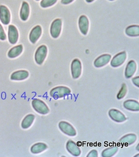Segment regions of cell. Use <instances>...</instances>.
Masks as SVG:
<instances>
[{"mask_svg":"<svg viewBox=\"0 0 139 157\" xmlns=\"http://www.w3.org/2000/svg\"><path fill=\"white\" fill-rule=\"evenodd\" d=\"M28 76V72L26 70H19L13 72L11 75V79L15 81L23 80L27 78Z\"/></svg>","mask_w":139,"mask_h":157,"instance_id":"e0dca14e","label":"cell"},{"mask_svg":"<svg viewBox=\"0 0 139 157\" xmlns=\"http://www.w3.org/2000/svg\"><path fill=\"white\" fill-rule=\"evenodd\" d=\"M59 128L63 133L70 136L76 135V132L73 126L65 121H60L59 124Z\"/></svg>","mask_w":139,"mask_h":157,"instance_id":"5b68a950","label":"cell"},{"mask_svg":"<svg viewBox=\"0 0 139 157\" xmlns=\"http://www.w3.org/2000/svg\"><path fill=\"white\" fill-rule=\"evenodd\" d=\"M30 13V8L28 3L23 1L22 3V7L20 11V17L23 21H27Z\"/></svg>","mask_w":139,"mask_h":157,"instance_id":"ac0fdd59","label":"cell"},{"mask_svg":"<svg viewBox=\"0 0 139 157\" xmlns=\"http://www.w3.org/2000/svg\"><path fill=\"white\" fill-rule=\"evenodd\" d=\"M6 38L5 33L4 32L3 28L2 25L0 24V39L2 40H4Z\"/></svg>","mask_w":139,"mask_h":157,"instance_id":"4316f807","label":"cell"},{"mask_svg":"<svg viewBox=\"0 0 139 157\" xmlns=\"http://www.w3.org/2000/svg\"><path fill=\"white\" fill-rule=\"evenodd\" d=\"M98 157V153L96 150H92L87 155V157Z\"/></svg>","mask_w":139,"mask_h":157,"instance_id":"83f0119b","label":"cell"},{"mask_svg":"<svg viewBox=\"0 0 139 157\" xmlns=\"http://www.w3.org/2000/svg\"><path fill=\"white\" fill-rule=\"evenodd\" d=\"M0 21L4 25H8L11 21V14L6 6H0Z\"/></svg>","mask_w":139,"mask_h":157,"instance_id":"ba28073f","label":"cell"},{"mask_svg":"<svg viewBox=\"0 0 139 157\" xmlns=\"http://www.w3.org/2000/svg\"><path fill=\"white\" fill-rule=\"evenodd\" d=\"M36 1H39V0H36Z\"/></svg>","mask_w":139,"mask_h":157,"instance_id":"d6a6232c","label":"cell"},{"mask_svg":"<svg viewBox=\"0 0 139 157\" xmlns=\"http://www.w3.org/2000/svg\"><path fill=\"white\" fill-rule=\"evenodd\" d=\"M109 115L112 120L117 123H122L127 120L123 114L116 109H110L109 112Z\"/></svg>","mask_w":139,"mask_h":157,"instance_id":"9c48e42d","label":"cell"},{"mask_svg":"<svg viewBox=\"0 0 139 157\" xmlns=\"http://www.w3.org/2000/svg\"><path fill=\"white\" fill-rule=\"evenodd\" d=\"M126 34L130 37H137L139 36V25H131L126 29Z\"/></svg>","mask_w":139,"mask_h":157,"instance_id":"44dd1931","label":"cell"},{"mask_svg":"<svg viewBox=\"0 0 139 157\" xmlns=\"http://www.w3.org/2000/svg\"><path fill=\"white\" fill-rule=\"evenodd\" d=\"M74 0H62L61 1V3L62 4H65V5H66V4H68L72 2H73Z\"/></svg>","mask_w":139,"mask_h":157,"instance_id":"f546056e","label":"cell"},{"mask_svg":"<svg viewBox=\"0 0 139 157\" xmlns=\"http://www.w3.org/2000/svg\"><path fill=\"white\" fill-rule=\"evenodd\" d=\"M123 107L129 111L137 112L139 111V102L136 100H127L123 103Z\"/></svg>","mask_w":139,"mask_h":157,"instance_id":"2e32d148","label":"cell"},{"mask_svg":"<svg viewBox=\"0 0 139 157\" xmlns=\"http://www.w3.org/2000/svg\"><path fill=\"white\" fill-rule=\"evenodd\" d=\"M132 82L135 86H137V87L139 86V77H134V78H132Z\"/></svg>","mask_w":139,"mask_h":157,"instance_id":"f1b7e54d","label":"cell"},{"mask_svg":"<svg viewBox=\"0 0 139 157\" xmlns=\"http://www.w3.org/2000/svg\"><path fill=\"white\" fill-rule=\"evenodd\" d=\"M23 50V45H19L12 47L8 52V57L10 58H14L22 54Z\"/></svg>","mask_w":139,"mask_h":157,"instance_id":"d6986e66","label":"cell"},{"mask_svg":"<svg viewBox=\"0 0 139 157\" xmlns=\"http://www.w3.org/2000/svg\"><path fill=\"white\" fill-rule=\"evenodd\" d=\"M137 140V136L134 134H130L123 136L119 140L120 143L123 144L131 145L134 144Z\"/></svg>","mask_w":139,"mask_h":157,"instance_id":"7402d4cb","label":"cell"},{"mask_svg":"<svg viewBox=\"0 0 139 157\" xmlns=\"http://www.w3.org/2000/svg\"><path fill=\"white\" fill-rule=\"evenodd\" d=\"M57 1V0H42L40 3V6L43 8L50 7L53 6Z\"/></svg>","mask_w":139,"mask_h":157,"instance_id":"d4e9b609","label":"cell"},{"mask_svg":"<svg viewBox=\"0 0 139 157\" xmlns=\"http://www.w3.org/2000/svg\"><path fill=\"white\" fill-rule=\"evenodd\" d=\"M32 106L37 112L41 114H47L49 112V109L46 104L40 99L35 98L32 100Z\"/></svg>","mask_w":139,"mask_h":157,"instance_id":"7a4b0ae2","label":"cell"},{"mask_svg":"<svg viewBox=\"0 0 139 157\" xmlns=\"http://www.w3.org/2000/svg\"><path fill=\"white\" fill-rule=\"evenodd\" d=\"M127 58L126 52H122L115 56L111 62V66L116 68L123 64Z\"/></svg>","mask_w":139,"mask_h":157,"instance_id":"52a82bcc","label":"cell"},{"mask_svg":"<svg viewBox=\"0 0 139 157\" xmlns=\"http://www.w3.org/2000/svg\"><path fill=\"white\" fill-rule=\"evenodd\" d=\"M117 147H112L106 149L102 152V156L103 157H111L115 155L118 151Z\"/></svg>","mask_w":139,"mask_h":157,"instance_id":"cb8c5ba5","label":"cell"},{"mask_svg":"<svg viewBox=\"0 0 139 157\" xmlns=\"http://www.w3.org/2000/svg\"><path fill=\"white\" fill-rule=\"evenodd\" d=\"M109 1H114V0H109Z\"/></svg>","mask_w":139,"mask_h":157,"instance_id":"1f68e13d","label":"cell"},{"mask_svg":"<svg viewBox=\"0 0 139 157\" xmlns=\"http://www.w3.org/2000/svg\"><path fill=\"white\" fill-rule=\"evenodd\" d=\"M42 34V28L40 25L34 27L29 34V40L32 44H35L39 39Z\"/></svg>","mask_w":139,"mask_h":157,"instance_id":"5bb4252c","label":"cell"},{"mask_svg":"<svg viewBox=\"0 0 139 157\" xmlns=\"http://www.w3.org/2000/svg\"><path fill=\"white\" fill-rule=\"evenodd\" d=\"M48 52V49L46 46L41 45L36 50L34 58L36 63L38 64L43 63L46 57Z\"/></svg>","mask_w":139,"mask_h":157,"instance_id":"3957f363","label":"cell"},{"mask_svg":"<svg viewBox=\"0 0 139 157\" xmlns=\"http://www.w3.org/2000/svg\"><path fill=\"white\" fill-rule=\"evenodd\" d=\"M137 69L136 63L134 60H130L127 64L126 69H125V77L127 78H129L132 77L135 73Z\"/></svg>","mask_w":139,"mask_h":157,"instance_id":"9a60e30c","label":"cell"},{"mask_svg":"<svg viewBox=\"0 0 139 157\" xmlns=\"http://www.w3.org/2000/svg\"><path fill=\"white\" fill-rule=\"evenodd\" d=\"M35 116L34 115L29 114L26 116L22 122V127L23 129H27L30 127L34 122Z\"/></svg>","mask_w":139,"mask_h":157,"instance_id":"603a6c76","label":"cell"},{"mask_svg":"<svg viewBox=\"0 0 139 157\" xmlns=\"http://www.w3.org/2000/svg\"><path fill=\"white\" fill-rule=\"evenodd\" d=\"M89 22L87 16L81 15L79 19V27L81 32L84 35H86L88 32Z\"/></svg>","mask_w":139,"mask_h":157,"instance_id":"8fae6325","label":"cell"},{"mask_svg":"<svg viewBox=\"0 0 139 157\" xmlns=\"http://www.w3.org/2000/svg\"><path fill=\"white\" fill-rule=\"evenodd\" d=\"M8 38L9 43L12 45H14L18 41V30L14 25H9L8 30Z\"/></svg>","mask_w":139,"mask_h":157,"instance_id":"30bf717a","label":"cell"},{"mask_svg":"<svg viewBox=\"0 0 139 157\" xmlns=\"http://www.w3.org/2000/svg\"><path fill=\"white\" fill-rule=\"evenodd\" d=\"M87 2H88V3H91V2H92L93 1H94V0H86Z\"/></svg>","mask_w":139,"mask_h":157,"instance_id":"4dcf8cb0","label":"cell"},{"mask_svg":"<svg viewBox=\"0 0 139 157\" xmlns=\"http://www.w3.org/2000/svg\"><path fill=\"white\" fill-rule=\"evenodd\" d=\"M112 56L109 54H104L97 58L94 62V65L96 68L104 66L109 62Z\"/></svg>","mask_w":139,"mask_h":157,"instance_id":"7c38bea8","label":"cell"},{"mask_svg":"<svg viewBox=\"0 0 139 157\" xmlns=\"http://www.w3.org/2000/svg\"><path fill=\"white\" fill-rule=\"evenodd\" d=\"M127 91V86H126V85L125 83H123L122 85L121 89L120 90L119 93H118L117 95V98L118 100H120L121 98H123L125 95H126V94Z\"/></svg>","mask_w":139,"mask_h":157,"instance_id":"484cf974","label":"cell"},{"mask_svg":"<svg viewBox=\"0 0 139 157\" xmlns=\"http://www.w3.org/2000/svg\"><path fill=\"white\" fill-rule=\"evenodd\" d=\"M62 25V21L59 18L56 19L52 22L50 28V33L52 37L54 38L59 37L61 34Z\"/></svg>","mask_w":139,"mask_h":157,"instance_id":"277c9868","label":"cell"},{"mask_svg":"<svg viewBox=\"0 0 139 157\" xmlns=\"http://www.w3.org/2000/svg\"><path fill=\"white\" fill-rule=\"evenodd\" d=\"M66 149L71 155L78 157L81 154V150L77 144L73 141L69 140L66 144Z\"/></svg>","mask_w":139,"mask_h":157,"instance_id":"4fadbf2b","label":"cell"},{"mask_svg":"<svg viewBox=\"0 0 139 157\" xmlns=\"http://www.w3.org/2000/svg\"><path fill=\"white\" fill-rule=\"evenodd\" d=\"M48 148V146L44 143H37L31 147V152L32 154H37L41 153Z\"/></svg>","mask_w":139,"mask_h":157,"instance_id":"ffe728a7","label":"cell"},{"mask_svg":"<svg viewBox=\"0 0 139 157\" xmlns=\"http://www.w3.org/2000/svg\"><path fill=\"white\" fill-rule=\"evenodd\" d=\"M70 93L71 91L69 88L64 86H59L52 89L50 91V94L53 98L57 99L66 97Z\"/></svg>","mask_w":139,"mask_h":157,"instance_id":"6da1fadb","label":"cell"},{"mask_svg":"<svg viewBox=\"0 0 139 157\" xmlns=\"http://www.w3.org/2000/svg\"><path fill=\"white\" fill-rule=\"evenodd\" d=\"M81 63L78 59H75L71 64V71L72 77L76 79L80 77L81 74Z\"/></svg>","mask_w":139,"mask_h":157,"instance_id":"8992f818","label":"cell"}]
</instances>
